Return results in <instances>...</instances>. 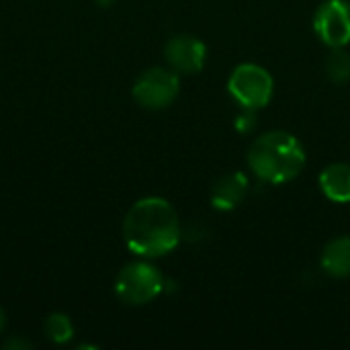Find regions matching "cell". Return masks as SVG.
<instances>
[{
  "label": "cell",
  "mask_w": 350,
  "mask_h": 350,
  "mask_svg": "<svg viewBox=\"0 0 350 350\" xmlns=\"http://www.w3.org/2000/svg\"><path fill=\"white\" fill-rule=\"evenodd\" d=\"M125 246L146 258L172 252L180 242V221L174 207L162 197H146L133 203L123 221Z\"/></svg>",
  "instance_id": "cell-1"
},
{
  "label": "cell",
  "mask_w": 350,
  "mask_h": 350,
  "mask_svg": "<svg viewBox=\"0 0 350 350\" xmlns=\"http://www.w3.org/2000/svg\"><path fill=\"white\" fill-rule=\"evenodd\" d=\"M246 160L256 178L271 185H283L301 174L306 150L293 133L275 129L252 142Z\"/></svg>",
  "instance_id": "cell-2"
},
{
  "label": "cell",
  "mask_w": 350,
  "mask_h": 350,
  "mask_svg": "<svg viewBox=\"0 0 350 350\" xmlns=\"http://www.w3.org/2000/svg\"><path fill=\"white\" fill-rule=\"evenodd\" d=\"M275 90L273 76L258 64H240L228 78V92L242 109H262Z\"/></svg>",
  "instance_id": "cell-3"
},
{
  "label": "cell",
  "mask_w": 350,
  "mask_h": 350,
  "mask_svg": "<svg viewBox=\"0 0 350 350\" xmlns=\"http://www.w3.org/2000/svg\"><path fill=\"white\" fill-rule=\"evenodd\" d=\"M164 275L150 262H131L117 275L115 293L129 306H144L164 291Z\"/></svg>",
  "instance_id": "cell-4"
},
{
  "label": "cell",
  "mask_w": 350,
  "mask_h": 350,
  "mask_svg": "<svg viewBox=\"0 0 350 350\" xmlns=\"http://www.w3.org/2000/svg\"><path fill=\"white\" fill-rule=\"evenodd\" d=\"M180 90V80L176 72L166 68H150L139 74V78L133 84V98L144 109H166L174 103Z\"/></svg>",
  "instance_id": "cell-5"
},
{
  "label": "cell",
  "mask_w": 350,
  "mask_h": 350,
  "mask_svg": "<svg viewBox=\"0 0 350 350\" xmlns=\"http://www.w3.org/2000/svg\"><path fill=\"white\" fill-rule=\"evenodd\" d=\"M314 31L328 47L350 43V0H326L314 14Z\"/></svg>",
  "instance_id": "cell-6"
},
{
  "label": "cell",
  "mask_w": 350,
  "mask_h": 350,
  "mask_svg": "<svg viewBox=\"0 0 350 350\" xmlns=\"http://www.w3.org/2000/svg\"><path fill=\"white\" fill-rule=\"evenodd\" d=\"M164 55L174 72L197 74L205 66L207 47L201 39H197L193 35H176L166 43Z\"/></svg>",
  "instance_id": "cell-7"
},
{
  "label": "cell",
  "mask_w": 350,
  "mask_h": 350,
  "mask_svg": "<svg viewBox=\"0 0 350 350\" xmlns=\"http://www.w3.org/2000/svg\"><path fill=\"white\" fill-rule=\"evenodd\" d=\"M248 195V178L242 172H228L219 176L211 187V203L215 209H236Z\"/></svg>",
  "instance_id": "cell-8"
},
{
  "label": "cell",
  "mask_w": 350,
  "mask_h": 350,
  "mask_svg": "<svg viewBox=\"0 0 350 350\" xmlns=\"http://www.w3.org/2000/svg\"><path fill=\"white\" fill-rule=\"evenodd\" d=\"M320 189L334 203H350V164L326 166L320 174Z\"/></svg>",
  "instance_id": "cell-9"
},
{
  "label": "cell",
  "mask_w": 350,
  "mask_h": 350,
  "mask_svg": "<svg viewBox=\"0 0 350 350\" xmlns=\"http://www.w3.org/2000/svg\"><path fill=\"white\" fill-rule=\"evenodd\" d=\"M322 269L326 275L334 279H347L350 277V238L340 236L330 240L322 250Z\"/></svg>",
  "instance_id": "cell-10"
},
{
  "label": "cell",
  "mask_w": 350,
  "mask_h": 350,
  "mask_svg": "<svg viewBox=\"0 0 350 350\" xmlns=\"http://www.w3.org/2000/svg\"><path fill=\"white\" fill-rule=\"evenodd\" d=\"M326 76L334 84H345L350 80V55L342 47H332V53L326 57Z\"/></svg>",
  "instance_id": "cell-11"
},
{
  "label": "cell",
  "mask_w": 350,
  "mask_h": 350,
  "mask_svg": "<svg viewBox=\"0 0 350 350\" xmlns=\"http://www.w3.org/2000/svg\"><path fill=\"white\" fill-rule=\"evenodd\" d=\"M45 334L55 345H66L74 336V326L66 314H51L45 322Z\"/></svg>",
  "instance_id": "cell-12"
},
{
  "label": "cell",
  "mask_w": 350,
  "mask_h": 350,
  "mask_svg": "<svg viewBox=\"0 0 350 350\" xmlns=\"http://www.w3.org/2000/svg\"><path fill=\"white\" fill-rule=\"evenodd\" d=\"M256 127V111L254 109H242V113L236 119V129L240 133H250Z\"/></svg>",
  "instance_id": "cell-13"
},
{
  "label": "cell",
  "mask_w": 350,
  "mask_h": 350,
  "mask_svg": "<svg viewBox=\"0 0 350 350\" xmlns=\"http://www.w3.org/2000/svg\"><path fill=\"white\" fill-rule=\"evenodd\" d=\"M4 347H6V349H31L29 342H21V340H10V342H6Z\"/></svg>",
  "instance_id": "cell-14"
},
{
  "label": "cell",
  "mask_w": 350,
  "mask_h": 350,
  "mask_svg": "<svg viewBox=\"0 0 350 350\" xmlns=\"http://www.w3.org/2000/svg\"><path fill=\"white\" fill-rule=\"evenodd\" d=\"M94 2H96L98 6H111V4H113L115 0H94Z\"/></svg>",
  "instance_id": "cell-15"
},
{
  "label": "cell",
  "mask_w": 350,
  "mask_h": 350,
  "mask_svg": "<svg viewBox=\"0 0 350 350\" xmlns=\"http://www.w3.org/2000/svg\"><path fill=\"white\" fill-rule=\"evenodd\" d=\"M4 324H6V318H4V312H2V308H0V332H2V328H4Z\"/></svg>",
  "instance_id": "cell-16"
}]
</instances>
